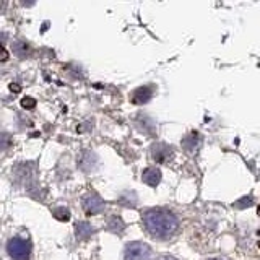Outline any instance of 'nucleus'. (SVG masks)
Listing matches in <instances>:
<instances>
[{"mask_svg": "<svg viewBox=\"0 0 260 260\" xmlns=\"http://www.w3.org/2000/svg\"><path fill=\"white\" fill-rule=\"evenodd\" d=\"M150 154H151V159L156 161V162H168L173 159L174 156V150L173 146H169L165 142H158V143H153L151 148H150Z\"/></svg>", "mask_w": 260, "mask_h": 260, "instance_id": "39448f33", "label": "nucleus"}, {"mask_svg": "<svg viewBox=\"0 0 260 260\" xmlns=\"http://www.w3.org/2000/svg\"><path fill=\"white\" fill-rule=\"evenodd\" d=\"M258 247H260V241H258Z\"/></svg>", "mask_w": 260, "mask_h": 260, "instance_id": "f3484780", "label": "nucleus"}, {"mask_svg": "<svg viewBox=\"0 0 260 260\" xmlns=\"http://www.w3.org/2000/svg\"><path fill=\"white\" fill-rule=\"evenodd\" d=\"M31 241L23 236H13L7 241V254L12 260H29Z\"/></svg>", "mask_w": 260, "mask_h": 260, "instance_id": "f03ea898", "label": "nucleus"}, {"mask_svg": "<svg viewBox=\"0 0 260 260\" xmlns=\"http://www.w3.org/2000/svg\"><path fill=\"white\" fill-rule=\"evenodd\" d=\"M142 223L145 231L153 239L168 241L173 239L179 230V218L174 211L162 207L146 208L142 213Z\"/></svg>", "mask_w": 260, "mask_h": 260, "instance_id": "f257e3e1", "label": "nucleus"}, {"mask_svg": "<svg viewBox=\"0 0 260 260\" xmlns=\"http://www.w3.org/2000/svg\"><path fill=\"white\" fill-rule=\"evenodd\" d=\"M52 215L57 221H69L70 219V211L67 207H55L52 210Z\"/></svg>", "mask_w": 260, "mask_h": 260, "instance_id": "9b49d317", "label": "nucleus"}, {"mask_svg": "<svg viewBox=\"0 0 260 260\" xmlns=\"http://www.w3.org/2000/svg\"><path fill=\"white\" fill-rule=\"evenodd\" d=\"M75 233H77L78 239H88L94 234V228L91 223H88V221H78L75 226Z\"/></svg>", "mask_w": 260, "mask_h": 260, "instance_id": "1a4fd4ad", "label": "nucleus"}, {"mask_svg": "<svg viewBox=\"0 0 260 260\" xmlns=\"http://www.w3.org/2000/svg\"><path fill=\"white\" fill-rule=\"evenodd\" d=\"M35 104H36V100H35V98H23V100H21V106H23L24 109L35 108Z\"/></svg>", "mask_w": 260, "mask_h": 260, "instance_id": "ddd939ff", "label": "nucleus"}, {"mask_svg": "<svg viewBox=\"0 0 260 260\" xmlns=\"http://www.w3.org/2000/svg\"><path fill=\"white\" fill-rule=\"evenodd\" d=\"M153 250L148 244L140 242V241H134L128 242L124 250V258L125 260H151Z\"/></svg>", "mask_w": 260, "mask_h": 260, "instance_id": "7ed1b4c3", "label": "nucleus"}, {"mask_svg": "<svg viewBox=\"0 0 260 260\" xmlns=\"http://www.w3.org/2000/svg\"><path fill=\"white\" fill-rule=\"evenodd\" d=\"M257 213H258V216H260V205H258V208H257Z\"/></svg>", "mask_w": 260, "mask_h": 260, "instance_id": "2eb2a0df", "label": "nucleus"}, {"mask_svg": "<svg viewBox=\"0 0 260 260\" xmlns=\"http://www.w3.org/2000/svg\"><path fill=\"white\" fill-rule=\"evenodd\" d=\"M161 177H162L161 171L158 168H153V166L145 168L143 173H142V181L150 187H156L161 182Z\"/></svg>", "mask_w": 260, "mask_h": 260, "instance_id": "0eeeda50", "label": "nucleus"}, {"mask_svg": "<svg viewBox=\"0 0 260 260\" xmlns=\"http://www.w3.org/2000/svg\"><path fill=\"white\" fill-rule=\"evenodd\" d=\"M125 224L122 223V219L119 216H111V219L108 221V230L112 231L114 234H120L122 231H124Z\"/></svg>", "mask_w": 260, "mask_h": 260, "instance_id": "9d476101", "label": "nucleus"}, {"mask_svg": "<svg viewBox=\"0 0 260 260\" xmlns=\"http://www.w3.org/2000/svg\"><path fill=\"white\" fill-rule=\"evenodd\" d=\"M200 146V135L197 132H189L182 138V148L187 153H195Z\"/></svg>", "mask_w": 260, "mask_h": 260, "instance_id": "6e6552de", "label": "nucleus"}, {"mask_svg": "<svg viewBox=\"0 0 260 260\" xmlns=\"http://www.w3.org/2000/svg\"><path fill=\"white\" fill-rule=\"evenodd\" d=\"M158 260H177V258H174V257H171V255H161Z\"/></svg>", "mask_w": 260, "mask_h": 260, "instance_id": "4468645a", "label": "nucleus"}, {"mask_svg": "<svg viewBox=\"0 0 260 260\" xmlns=\"http://www.w3.org/2000/svg\"><path fill=\"white\" fill-rule=\"evenodd\" d=\"M252 205H254V197H252V195H247V197H242V199H239L238 202H234V203H233V207H234V208H238V210H244V208L252 207Z\"/></svg>", "mask_w": 260, "mask_h": 260, "instance_id": "f8f14e48", "label": "nucleus"}, {"mask_svg": "<svg viewBox=\"0 0 260 260\" xmlns=\"http://www.w3.org/2000/svg\"><path fill=\"white\" fill-rule=\"evenodd\" d=\"M208 260H223V258H208Z\"/></svg>", "mask_w": 260, "mask_h": 260, "instance_id": "dca6fc26", "label": "nucleus"}, {"mask_svg": "<svg viewBox=\"0 0 260 260\" xmlns=\"http://www.w3.org/2000/svg\"><path fill=\"white\" fill-rule=\"evenodd\" d=\"M81 207H83V211L88 216H93V215L101 213L106 208V202L96 192L89 190L81 197Z\"/></svg>", "mask_w": 260, "mask_h": 260, "instance_id": "20e7f679", "label": "nucleus"}, {"mask_svg": "<svg viewBox=\"0 0 260 260\" xmlns=\"http://www.w3.org/2000/svg\"><path fill=\"white\" fill-rule=\"evenodd\" d=\"M153 98V86H140L132 91L130 94V101L134 104H146Z\"/></svg>", "mask_w": 260, "mask_h": 260, "instance_id": "423d86ee", "label": "nucleus"}]
</instances>
